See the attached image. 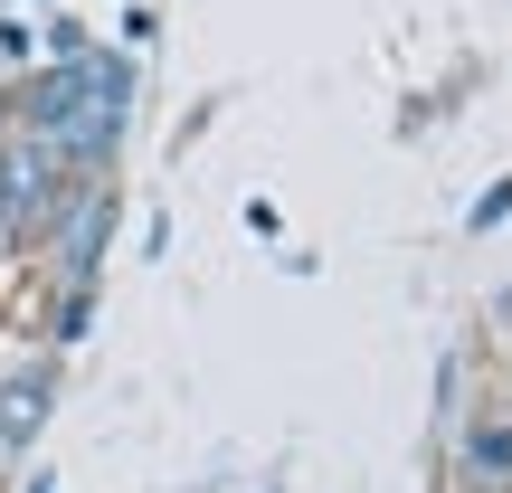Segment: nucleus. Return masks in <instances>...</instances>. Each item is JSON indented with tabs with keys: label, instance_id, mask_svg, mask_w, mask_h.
I'll return each mask as SVG.
<instances>
[{
	"label": "nucleus",
	"instance_id": "7ed1b4c3",
	"mask_svg": "<svg viewBox=\"0 0 512 493\" xmlns=\"http://www.w3.org/2000/svg\"><path fill=\"white\" fill-rule=\"evenodd\" d=\"M0 342H10V294H0Z\"/></svg>",
	"mask_w": 512,
	"mask_h": 493
},
{
	"label": "nucleus",
	"instance_id": "f03ea898",
	"mask_svg": "<svg viewBox=\"0 0 512 493\" xmlns=\"http://www.w3.org/2000/svg\"><path fill=\"white\" fill-rule=\"evenodd\" d=\"M456 493H512V408L484 399L456 427Z\"/></svg>",
	"mask_w": 512,
	"mask_h": 493
},
{
	"label": "nucleus",
	"instance_id": "20e7f679",
	"mask_svg": "<svg viewBox=\"0 0 512 493\" xmlns=\"http://www.w3.org/2000/svg\"><path fill=\"white\" fill-rule=\"evenodd\" d=\"M503 323H512V304H503Z\"/></svg>",
	"mask_w": 512,
	"mask_h": 493
},
{
	"label": "nucleus",
	"instance_id": "f257e3e1",
	"mask_svg": "<svg viewBox=\"0 0 512 493\" xmlns=\"http://www.w3.org/2000/svg\"><path fill=\"white\" fill-rule=\"evenodd\" d=\"M48 408H57V361L48 351L0 370V456H29L38 427H48Z\"/></svg>",
	"mask_w": 512,
	"mask_h": 493
}]
</instances>
